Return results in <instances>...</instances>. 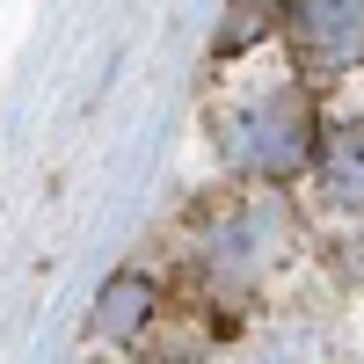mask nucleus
Instances as JSON below:
<instances>
[{
  "label": "nucleus",
  "mask_w": 364,
  "mask_h": 364,
  "mask_svg": "<svg viewBox=\"0 0 364 364\" xmlns=\"http://www.w3.org/2000/svg\"><path fill=\"white\" fill-rule=\"evenodd\" d=\"M321 190H328V204H364V124H336L328 132Z\"/></svg>",
  "instance_id": "nucleus-5"
},
{
  "label": "nucleus",
  "mask_w": 364,
  "mask_h": 364,
  "mask_svg": "<svg viewBox=\"0 0 364 364\" xmlns=\"http://www.w3.org/2000/svg\"><path fill=\"white\" fill-rule=\"evenodd\" d=\"M291 37L314 66H357L364 58V0H291Z\"/></svg>",
  "instance_id": "nucleus-3"
},
{
  "label": "nucleus",
  "mask_w": 364,
  "mask_h": 364,
  "mask_svg": "<svg viewBox=\"0 0 364 364\" xmlns=\"http://www.w3.org/2000/svg\"><path fill=\"white\" fill-rule=\"evenodd\" d=\"M269 15H277V0H240L233 8V22L219 29V58H233V51H248L262 29H269Z\"/></svg>",
  "instance_id": "nucleus-6"
},
{
  "label": "nucleus",
  "mask_w": 364,
  "mask_h": 364,
  "mask_svg": "<svg viewBox=\"0 0 364 364\" xmlns=\"http://www.w3.org/2000/svg\"><path fill=\"white\" fill-rule=\"evenodd\" d=\"M284 233H291L284 204H277V197H255L248 211H233V219H226L219 233H211V248H204L211 277H226V284H248V277H255L262 262H277Z\"/></svg>",
  "instance_id": "nucleus-2"
},
{
  "label": "nucleus",
  "mask_w": 364,
  "mask_h": 364,
  "mask_svg": "<svg viewBox=\"0 0 364 364\" xmlns=\"http://www.w3.org/2000/svg\"><path fill=\"white\" fill-rule=\"evenodd\" d=\"M154 306H161V284L146 277V269H124V277H109V284H102V299H95V336L132 343L139 328L154 321Z\"/></svg>",
  "instance_id": "nucleus-4"
},
{
  "label": "nucleus",
  "mask_w": 364,
  "mask_h": 364,
  "mask_svg": "<svg viewBox=\"0 0 364 364\" xmlns=\"http://www.w3.org/2000/svg\"><path fill=\"white\" fill-rule=\"evenodd\" d=\"M314 102L299 95V87H269V95H255L248 109L226 124V161L248 168L262 182H284L314 161Z\"/></svg>",
  "instance_id": "nucleus-1"
},
{
  "label": "nucleus",
  "mask_w": 364,
  "mask_h": 364,
  "mask_svg": "<svg viewBox=\"0 0 364 364\" xmlns=\"http://www.w3.org/2000/svg\"><path fill=\"white\" fill-rule=\"evenodd\" d=\"M262 364H314V357H262Z\"/></svg>",
  "instance_id": "nucleus-7"
}]
</instances>
